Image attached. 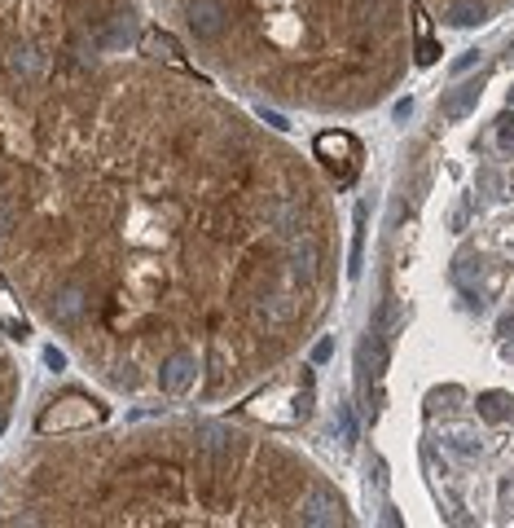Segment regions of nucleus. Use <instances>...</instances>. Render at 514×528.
I'll list each match as a JSON object with an SVG mask.
<instances>
[{
  "label": "nucleus",
  "instance_id": "f257e3e1",
  "mask_svg": "<svg viewBox=\"0 0 514 528\" xmlns=\"http://www.w3.org/2000/svg\"><path fill=\"white\" fill-rule=\"evenodd\" d=\"M101 409L84 397H67V401H53L45 414H40V431H67V428H88L98 423Z\"/></svg>",
  "mask_w": 514,
  "mask_h": 528
},
{
  "label": "nucleus",
  "instance_id": "f03ea898",
  "mask_svg": "<svg viewBox=\"0 0 514 528\" xmlns=\"http://www.w3.org/2000/svg\"><path fill=\"white\" fill-rule=\"evenodd\" d=\"M224 26H229V14H224L221 0H190V31L194 36L216 40V36H224Z\"/></svg>",
  "mask_w": 514,
  "mask_h": 528
},
{
  "label": "nucleus",
  "instance_id": "7ed1b4c3",
  "mask_svg": "<svg viewBox=\"0 0 514 528\" xmlns=\"http://www.w3.org/2000/svg\"><path fill=\"white\" fill-rule=\"evenodd\" d=\"M198 375V357L194 352H171L168 361H163V375H159V383H163V392H185L190 383H194Z\"/></svg>",
  "mask_w": 514,
  "mask_h": 528
},
{
  "label": "nucleus",
  "instance_id": "20e7f679",
  "mask_svg": "<svg viewBox=\"0 0 514 528\" xmlns=\"http://www.w3.org/2000/svg\"><path fill=\"white\" fill-rule=\"evenodd\" d=\"M347 520V511L334 493H325V489H313L308 498H303V524H343Z\"/></svg>",
  "mask_w": 514,
  "mask_h": 528
},
{
  "label": "nucleus",
  "instance_id": "39448f33",
  "mask_svg": "<svg viewBox=\"0 0 514 528\" xmlns=\"http://www.w3.org/2000/svg\"><path fill=\"white\" fill-rule=\"evenodd\" d=\"M317 154L330 163V168H339V172H352V159H356V141L347 137V132H321L317 137Z\"/></svg>",
  "mask_w": 514,
  "mask_h": 528
},
{
  "label": "nucleus",
  "instance_id": "423d86ee",
  "mask_svg": "<svg viewBox=\"0 0 514 528\" xmlns=\"http://www.w3.org/2000/svg\"><path fill=\"white\" fill-rule=\"evenodd\" d=\"M5 62H9V76L14 79H36L45 71V57H40V49L31 40H18L14 49L5 53Z\"/></svg>",
  "mask_w": 514,
  "mask_h": 528
},
{
  "label": "nucleus",
  "instance_id": "0eeeda50",
  "mask_svg": "<svg viewBox=\"0 0 514 528\" xmlns=\"http://www.w3.org/2000/svg\"><path fill=\"white\" fill-rule=\"evenodd\" d=\"M479 93H484V79H466V84H457L453 93H444L440 110L448 115V119H466V115L475 110V101H479Z\"/></svg>",
  "mask_w": 514,
  "mask_h": 528
},
{
  "label": "nucleus",
  "instance_id": "6e6552de",
  "mask_svg": "<svg viewBox=\"0 0 514 528\" xmlns=\"http://www.w3.org/2000/svg\"><path fill=\"white\" fill-rule=\"evenodd\" d=\"M84 308H88L84 291L67 286V291H57V295H53V322H57V326H75V322L84 317Z\"/></svg>",
  "mask_w": 514,
  "mask_h": 528
},
{
  "label": "nucleus",
  "instance_id": "1a4fd4ad",
  "mask_svg": "<svg viewBox=\"0 0 514 528\" xmlns=\"http://www.w3.org/2000/svg\"><path fill=\"white\" fill-rule=\"evenodd\" d=\"M132 36H137V23H132V14H115L106 31H98V45L101 49H128L132 45Z\"/></svg>",
  "mask_w": 514,
  "mask_h": 528
},
{
  "label": "nucleus",
  "instance_id": "9d476101",
  "mask_svg": "<svg viewBox=\"0 0 514 528\" xmlns=\"http://www.w3.org/2000/svg\"><path fill=\"white\" fill-rule=\"evenodd\" d=\"M291 274L299 277V282H313V277H317V243H313V238H294Z\"/></svg>",
  "mask_w": 514,
  "mask_h": 528
},
{
  "label": "nucleus",
  "instance_id": "9b49d317",
  "mask_svg": "<svg viewBox=\"0 0 514 528\" xmlns=\"http://www.w3.org/2000/svg\"><path fill=\"white\" fill-rule=\"evenodd\" d=\"M198 450L233 453V450H238V436H233L229 428H221V423H202V428H198Z\"/></svg>",
  "mask_w": 514,
  "mask_h": 528
},
{
  "label": "nucleus",
  "instance_id": "f8f14e48",
  "mask_svg": "<svg viewBox=\"0 0 514 528\" xmlns=\"http://www.w3.org/2000/svg\"><path fill=\"white\" fill-rule=\"evenodd\" d=\"M479 414H484L488 423H506V419H514V397H506V392H484V397H479Z\"/></svg>",
  "mask_w": 514,
  "mask_h": 528
},
{
  "label": "nucleus",
  "instance_id": "ddd939ff",
  "mask_svg": "<svg viewBox=\"0 0 514 528\" xmlns=\"http://www.w3.org/2000/svg\"><path fill=\"white\" fill-rule=\"evenodd\" d=\"M484 18H488L484 0H457V5H448V23L453 26H479Z\"/></svg>",
  "mask_w": 514,
  "mask_h": 528
},
{
  "label": "nucleus",
  "instance_id": "4468645a",
  "mask_svg": "<svg viewBox=\"0 0 514 528\" xmlns=\"http://www.w3.org/2000/svg\"><path fill=\"white\" fill-rule=\"evenodd\" d=\"M0 326L9 330L14 339H26L31 330H26V322L14 313V295H9V286H5V277H0Z\"/></svg>",
  "mask_w": 514,
  "mask_h": 528
},
{
  "label": "nucleus",
  "instance_id": "2eb2a0df",
  "mask_svg": "<svg viewBox=\"0 0 514 528\" xmlns=\"http://www.w3.org/2000/svg\"><path fill=\"white\" fill-rule=\"evenodd\" d=\"M141 49H146L149 57H171V53H176V40H171V36H163V31H146Z\"/></svg>",
  "mask_w": 514,
  "mask_h": 528
},
{
  "label": "nucleus",
  "instance_id": "dca6fc26",
  "mask_svg": "<svg viewBox=\"0 0 514 528\" xmlns=\"http://www.w3.org/2000/svg\"><path fill=\"white\" fill-rule=\"evenodd\" d=\"M339 431H343V445H356V414H352L347 401L339 405Z\"/></svg>",
  "mask_w": 514,
  "mask_h": 528
},
{
  "label": "nucleus",
  "instance_id": "f3484780",
  "mask_svg": "<svg viewBox=\"0 0 514 528\" xmlns=\"http://www.w3.org/2000/svg\"><path fill=\"white\" fill-rule=\"evenodd\" d=\"M497 150L501 154H514V119H497Z\"/></svg>",
  "mask_w": 514,
  "mask_h": 528
},
{
  "label": "nucleus",
  "instance_id": "a211bd4d",
  "mask_svg": "<svg viewBox=\"0 0 514 528\" xmlns=\"http://www.w3.org/2000/svg\"><path fill=\"white\" fill-rule=\"evenodd\" d=\"M330 352H334V339H321L317 348H313V366H325V361H330Z\"/></svg>",
  "mask_w": 514,
  "mask_h": 528
},
{
  "label": "nucleus",
  "instance_id": "6ab92c4d",
  "mask_svg": "<svg viewBox=\"0 0 514 528\" xmlns=\"http://www.w3.org/2000/svg\"><path fill=\"white\" fill-rule=\"evenodd\" d=\"M475 62H479V53H462V57L453 62V76H462V71H470Z\"/></svg>",
  "mask_w": 514,
  "mask_h": 528
},
{
  "label": "nucleus",
  "instance_id": "aec40b11",
  "mask_svg": "<svg viewBox=\"0 0 514 528\" xmlns=\"http://www.w3.org/2000/svg\"><path fill=\"white\" fill-rule=\"evenodd\" d=\"M497 330H501L506 339H514V313H510V317H501V322H497Z\"/></svg>",
  "mask_w": 514,
  "mask_h": 528
},
{
  "label": "nucleus",
  "instance_id": "412c9836",
  "mask_svg": "<svg viewBox=\"0 0 514 528\" xmlns=\"http://www.w3.org/2000/svg\"><path fill=\"white\" fill-rule=\"evenodd\" d=\"M264 119H269L272 128H282V132H286V128H291V124H286V115H272V110H264Z\"/></svg>",
  "mask_w": 514,
  "mask_h": 528
},
{
  "label": "nucleus",
  "instance_id": "4be33fe9",
  "mask_svg": "<svg viewBox=\"0 0 514 528\" xmlns=\"http://www.w3.org/2000/svg\"><path fill=\"white\" fill-rule=\"evenodd\" d=\"M45 361H49V366H57V370H62V352H57V348H45Z\"/></svg>",
  "mask_w": 514,
  "mask_h": 528
},
{
  "label": "nucleus",
  "instance_id": "5701e85b",
  "mask_svg": "<svg viewBox=\"0 0 514 528\" xmlns=\"http://www.w3.org/2000/svg\"><path fill=\"white\" fill-rule=\"evenodd\" d=\"M9 233V212H5V202H0V238Z\"/></svg>",
  "mask_w": 514,
  "mask_h": 528
},
{
  "label": "nucleus",
  "instance_id": "b1692460",
  "mask_svg": "<svg viewBox=\"0 0 514 528\" xmlns=\"http://www.w3.org/2000/svg\"><path fill=\"white\" fill-rule=\"evenodd\" d=\"M510 106H514V88H510Z\"/></svg>",
  "mask_w": 514,
  "mask_h": 528
},
{
  "label": "nucleus",
  "instance_id": "393cba45",
  "mask_svg": "<svg viewBox=\"0 0 514 528\" xmlns=\"http://www.w3.org/2000/svg\"><path fill=\"white\" fill-rule=\"evenodd\" d=\"M510 57H514V45H510Z\"/></svg>",
  "mask_w": 514,
  "mask_h": 528
},
{
  "label": "nucleus",
  "instance_id": "a878e982",
  "mask_svg": "<svg viewBox=\"0 0 514 528\" xmlns=\"http://www.w3.org/2000/svg\"><path fill=\"white\" fill-rule=\"evenodd\" d=\"M0 428H5V419H0Z\"/></svg>",
  "mask_w": 514,
  "mask_h": 528
}]
</instances>
